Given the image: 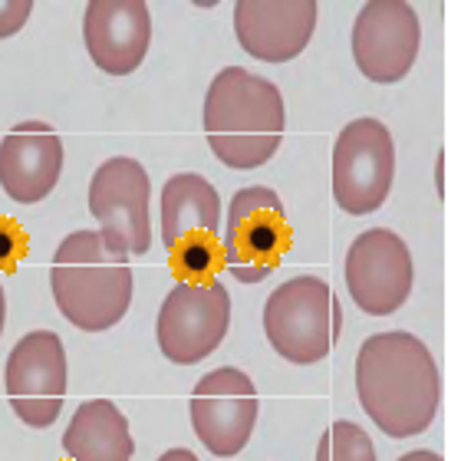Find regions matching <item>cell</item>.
<instances>
[{
	"label": "cell",
	"instance_id": "obj_1",
	"mask_svg": "<svg viewBox=\"0 0 461 461\" xmlns=\"http://www.w3.org/2000/svg\"><path fill=\"white\" fill-rule=\"evenodd\" d=\"M356 395L379 432L389 438H412L435 422L442 375L422 339L402 330H385L359 346Z\"/></svg>",
	"mask_w": 461,
	"mask_h": 461
},
{
	"label": "cell",
	"instance_id": "obj_2",
	"mask_svg": "<svg viewBox=\"0 0 461 461\" xmlns=\"http://www.w3.org/2000/svg\"><path fill=\"white\" fill-rule=\"evenodd\" d=\"M284 96L270 79L228 67L204 93V135L228 168L250 172L274 158L284 142Z\"/></svg>",
	"mask_w": 461,
	"mask_h": 461
},
{
	"label": "cell",
	"instance_id": "obj_3",
	"mask_svg": "<svg viewBox=\"0 0 461 461\" xmlns=\"http://www.w3.org/2000/svg\"><path fill=\"white\" fill-rule=\"evenodd\" d=\"M50 287L59 313L73 327L103 333L125 317L135 277L129 258L109 250L99 230H73L63 238L53 258Z\"/></svg>",
	"mask_w": 461,
	"mask_h": 461
},
{
	"label": "cell",
	"instance_id": "obj_4",
	"mask_svg": "<svg viewBox=\"0 0 461 461\" xmlns=\"http://www.w3.org/2000/svg\"><path fill=\"white\" fill-rule=\"evenodd\" d=\"M264 333L287 363L313 366L327 359L343 333V310L333 287L313 274L280 284L264 303Z\"/></svg>",
	"mask_w": 461,
	"mask_h": 461
},
{
	"label": "cell",
	"instance_id": "obj_5",
	"mask_svg": "<svg viewBox=\"0 0 461 461\" xmlns=\"http://www.w3.org/2000/svg\"><path fill=\"white\" fill-rule=\"evenodd\" d=\"M294 230L280 194L264 185L240 188L230 198L228 224H224V267L240 284H260L284 264Z\"/></svg>",
	"mask_w": 461,
	"mask_h": 461
},
{
	"label": "cell",
	"instance_id": "obj_6",
	"mask_svg": "<svg viewBox=\"0 0 461 461\" xmlns=\"http://www.w3.org/2000/svg\"><path fill=\"white\" fill-rule=\"evenodd\" d=\"M395 142L379 119H353L333 145V198L346 214L379 212L393 192Z\"/></svg>",
	"mask_w": 461,
	"mask_h": 461
},
{
	"label": "cell",
	"instance_id": "obj_7",
	"mask_svg": "<svg viewBox=\"0 0 461 461\" xmlns=\"http://www.w3.org/2000/svg\"><path fill=\"white\" fill-rule=\"evenodd\" d=\"M230 327V294L224 284H192L178 280L172 294L165 297L158 320H155V339L168 363L194 366L221 346Z\"/></svg>",
	"mask_w": 461,
	"mask_h": 461
},
{
	"label": "cell",
	"instance_id": "obj_8",
	"mask_svg": "<svg viewBox=\"0 0 461 461\" xmlns=\"http://www.w3.org/2000/svg\"><path fill=\"white\" fill-rule=\"evenodd\" d=\"M149 198L152 182L142 162L129 155L106 158L93 172L89 182V212L103 228V240L115 254H145L152 248V224H149Z\"/></svg>",
	"mask_w": 461,
	"mask_h": 461
},
{
	"label": "cell",
	"instance_id": "obj_9",
	"mask_svg": "<svg viewBox=\"0 0 461 461\" xmlns=\"http://www.w3.org/2000/svg\"><path fill=\"white\" fill-rule=\"evenodd\" d=\"M7 402L30 429H50L67 399V349L53 330L20 337L4 369Z\"/></svg>",
	"mask_w": 461,
	"mask_h": 461
},
{
	"label": "cell",
	"instance_id": "obj_10",
	"mask_svg": "<svg viewBox=\"0 0 461 461\" xmlns=\"http://www.w3.org/2000/svg\"><path fill=\"white\" fill-rule=\"evenodd\" d=\"M412 254L395 230L369 228L346 250V287L369 317H389L412 294Z\"/></svg>",
	"mask_w": 461,
	"mask_h": 461
},
{
	"label": "cell",
	"instance_id": "obj_11",
	"mask_svg": "<svg viewBox=\"0 0 461 461\" xmlns=\"http://www.w3.org/2000/svg\"><path fill=\"white\" fill-rule=\"evenodd\" d=\"M188 409L198 442L218 458H234L250 442L260 399L248 373L221 366L198 379Z\"/></svg>",
	"mask_w": 461,
	"mask_h": 461
},
{
	"label": "cell",
	"instance_id": "obj_12",
	"mask_svg": "<svg viewBox=\"0 0 461 461\" xmlns=\"http://www.w3.org/2000/svg\"><path fill=\"white\" fill-rule=\"evenodd\" d=\"M422 47V20L412 4L369 0L353 23V59L373 83H399L409 77Z\"/></svg>",
	"mask_w": 461,
	"mask_h": 461
},
{
	"label": "cell",
	"instance_id": "obj_13",
	"mask_svg": "<svg viewBox=\"0 0 461 461\" xmlns=\"http://www.w3.org/2000/svg\"><path fill=\"white\" fill-rule=\"evenodd\" d=\"M317 17V0H238L234 33L254 59L287 63L307 50Z\"/></svg>",
	"mask_w": 461,
	"mask_h": 461
},
{
	"label": "cell",
	"instance_id": "obj_14",
	"mask_svg": "<svg viewBox=\"0 0 461 461\" xmlns=\"http://www.w3.org/2000/svg\"><path fill=\"white\" fill-rule=\"evenodd\" d=\"M63 172V139L43 119H23L0 142V188L20 204L43 202Z\"/></svg>",
	"mask_w": 461,
	"mask_h": 461
},
{
	"label": "cell",
	"instance_id": "obj_15",
	"mask_svg": "<svg viewBox=\"0 0 461 461\" xmlns=\"http://www.w3.org/2000/svg\"><path fill=\"white\" fill-rule=\"evenodd\" d=\"M83 37L93 63L109 77H129L142 67L152 43V14L142 0H93L86 4Z\"/></svg>",
	"mask_w": 461,
	"mask_h": 461
},
{
	"label": "cell",
	"instance_id": "obj_16",
	"mask_svg": "<svg viewBox=\"0 0 461 461\" xmlns=\"http://www.w3.org/2000/svg\"><path fill=\"white\" fill-rule=\"evenodd\" d=\"M221 198L204 175L178 172L162 185V244L168 254L218 240Z\"/></svg>",
	"mask_w": 461,
	"mask_h": 461
},
{
	"label": "cell",
	"instance_id": "obj_17",
	"mask_svg": "<svg viewBox=\"0 0 461 461\" xmlns=\"http://www.w3.org/2000/svg\"><path fill=\"white\" fill-rule=\"evenodd\" d=\"M63 452L69 461H132L135 442L129 419L109 399H89L69 419Z\"/></svg>",
	"mask_w": 461,
	"mask_h": 461
},
{
	"label": "cell",
	"instance_id": "obj_18",
	"mask_svg": "<svg viewBox=\"0 0 461 461\" xmlns=\"http://www.w3.org/2000/svg\"><path fill=\"white\" fill-rule=\"evenodd\" d=\"M317 461H375V445L363 425L333 422L317 445Z\"/></svg>",
	"mask_w": 461,
	"mask_h": 461
},
{
	"label": "cell",
	"instance_id": "obj_19",
	"mask_svg": "<svg viewBox=\"0 0 461 461\" xmlns=\"http://www.w3.org/2000/svg\"><path fill=\"white\" fill-rule=\"evenodd\" d=\"M30 240L27 230L20 228V221L14 218H0V270H17V264L27 258Z\"/></svg>",
	"mask_w": 461,
	"mask_h": 461
},
{
	"label": "cell",
	"instance_id": "obj_20",
	"mask_svg": "<svg viewBox=\"0 0 461 461\" xmlns=\"http://www.w3.org/2000/svg\"><path fill=\"white\" fill-rule=\"evenodd\" d=\"M30 14H33L30 0H0V40L14 37L27 27Z\"/></svg>",
	"mask_w": 461,
	"mask_h": 461
},
{
	"label": "cell",
	"instance_id": "obj_21",
	"mask_svg": "<svg viewBox=\"0 0 461 461\" xmlns=\"http://www.w3.org/2000/svg\"><path fill=\"white\" fill-rule=\"evenodd\" d=\"M399 461H442L438 452H425V448H415V452H405Z\"/></svg>",
	"mask_w": 461,
	"mask_h": 461
},
{
	"label": "cell",
	"instance_id": "obj_22",
	"mask_svg": "<svg viewBox=\"0 0 461 461\" xmlns=\"http://www.w3.org/2000/svg\"><path fill=\"white\" fill-rule=\"evenodd\" d=\"M158 461H198V455L188 452V448H172V452H165Z\"/></svg>",
	"mask_w": 461,
	"mask_h": 461
},
{
	"label": "cell",
	"instance_id": "obj_23",
	"mask_svg": "<svg viewBox=\"0 0 461 461\" xmlns=\"http://www.w3.org/2000/svg\"><path fill=\"white\" fill-rule=\"evenodd\" d=\"M4 323H7V297H4V284H0V337H4Z\"/></svg>",
	"mask_w": 461,
	"mask_h": 461
}]
</instances>
